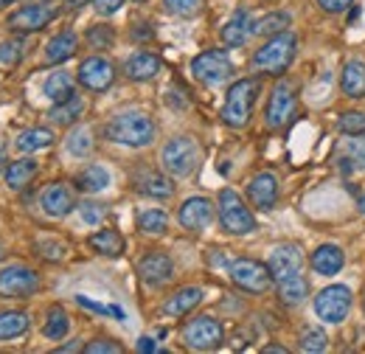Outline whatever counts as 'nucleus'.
<instances>
[{"instance_id":"nucleus-1","label":"nucleus","mask_w":365,"mask_h":354,"mask_svg":"<svg viewBox=\"0 0 365 354\" xmlns=\"http://www.w3.org/2000/svg\"><path fill=\"white\" fill-rule=\"evenodd\" d=\"M104 135L115 143H124V146H133V149H140V146H149L158 135V127L152 121V116L140 113V110H124V113H115L107 127H104Z\"/></svg>"},{"instance_id":"nucleus-2","label":"nucleus","mask_w":365,"mask_h":354,"mask_svg":"<svg viewBox=\"0 0 365 354\" xmlns=\"http://www.w3.org/2000/svg\"><path fill=\"white\" fill-rule=\"evenodd\" d=\"M259 90H262L259 79H239L230 85L225 104H222V121L228 127H233V130L247 127V121L253 116V104L259 98Z\"/></svg>"},{"instance_id":"nucleus-3","label":"nucleus","mask_w":365,"mask_h":354,"mask_svg":"<svg viewBox=\"0 0 365 354\" xmlns=\"http://www.w3.org/2000/svg\"><path fill=\"white\" fill-rule=\"evenodd\" d=\"M295 48H298L295 34L281 31L253 54V68L262 74H270V76H281L289 68V62L295 59Z\"/></svg>"},{"instance_id":"nucleus-4","label":"nucleus","mask_w":365,"mask_h":354,"mask_svg":"<svg viewBox=\"0 0 365 354\" xmlns=\"http://www.w3.org/2000/svg\"><path fill=\"white\" fill-rule=\"evenodd\" d=\"M217 211H220V222L228 233L245 236L250 231H256V217L250 214V208L242 203V197L233 188H222L220 200H217Z\"/></svg>"},{"instance_id":"nucleus-5","label":"nucleus","mask_w":365,"mask_h":354,"mask_svg":"<svg viewBox=\"0 0 365 354\" xmlns=\"http://www.w3.org/2000/svg\"><path fill=\"white\" fill-rule=\"evenodd\" d=\"M160 163H163V169H166L169 175L188 177L197 169V163H200V146H197L191 138L178 135V138H172V141L163 146Z\"/></svg>"},{"instance_id":"nucleus-6","label":"nucleus","mask_w":365,"mask_h":354,"mask_svg":"<svg viewBox=\"0 0 365 354\" xmlns=\"http://www.w3.org/2000/svg\"><path fill=\"white\" fill-rule=\"evenodd\" d=\"M222 338H225L222 323L211 315H200L191 323H185V329H182V343L194 352H211L222 343Z\"/></svg>"},{"instance_id":"nucleus-7","label":"nucleus","mask_w":365,"mask_h":354,"mask_svg":"<svg viewBox=\"0 0 365 354\" xmlns=\"http://www.w3.org/2000/svg\"><path fill=\"white\" fill-rule=\"evenodd\" d=\"M351 290L343 284H331L326 290H320L315 298V312L323 323H343L346 315L351 312Z\"/></svg>"},{"instance_id":"nucleus-8","label":"nucleus","mask_w":365,"mask_h":354,"mask_svg":"<svg viewBox=\"0 0 365 354\" xmlns=\"http://www.w3.org/2000/svg\"><path fill=\"white\" fill-rule=\"evenodd\" d=\"M191 74L202 85H222L233 74V62H230L228 51H205V54L194 56Z\"/></svg>"},{"instance_id":"nucleus-9","label":"nucleus","mask_w":365,"mask_h":354,"mask_svg":"<svg viewBox=\"0 0 365 354\" xmlns=\"http://www.w3.org/2000/svg\"><path fill=\"white\" fill-rule=\"evenodd\" d=\"M40 290V275L31 267L9 265L0 270V295L3 298H31Z\"/></svg>"},{"instance_id":"nucleus-10","label":"nucleus","mask_w":365,"mask_h":354,"mask_svg":"<svg viewBox=\"0 0 365 354\" xmlns=\"http://www.w3.org/2000/svg\"><path fill=\"white\" fill-rule=\"evenodd\" d=\"M230 281L245 290V293H267L270 284H273V275H270V267L262 265V262H253V259H239L228 267Z\"/></svg>"},{"instance_id":"nucleus-11","label":"nucleus","mask_w":365,"mask_h":354,"mask_svg":"<svg viewBox=\"0 0 365 354\" xmlns=\"http://www.w3.org/2000/svg\"><path fill=\"white\" fill-rule=\"evenodd\" d=\"M53 17H56V9H53V6H46V3H26V6L17 9L14 14H9L6 26H9L11 31L31 34V31H43Z\"/></svg>"},{"instance_id":"nucleus-12","label":"nucleus","mask_w":365,"mask_h":354,"mask_svg":"<svg viewBox=\"0 0 365 354\" xmlns=\"http://www.w3.org/2000/svg\"><path fill=\"white\" fill-rule=\"evenodd\" d=\"M295 104H298V98H295L292 88L287 82H278L267 101V127H273V130L284 127L295 116Z\"/></svg>"},{"instance_id":"nucleus-13","label":"nucleus","mask_w":365,"mask_h":354,"mask_svg":"<svg viewBox=\"0 0 365 354\" xmlns=\"http://www.w3.org/2000/svg\"><path fill=\"white\" fill-rule=\"evenodd\" d=\"M217 217V211H214V203L208 200V197H188L185 203L180 206V214H178V220L185 231H205L211 222Z\"/></svg>"},{"instance_id":"nucleus-14","label":"nucleus","mask_w":365,"mask_h":354,"mask_svg":"<svg viewBox=\"0 0 365 354\" xmlns=\"http://www.w3.org/2000/svg\"><path fill=\"white\" fill-rule=\"evenodd\" d=\"M270 275H273V281H287V278H292V275H298L301 273V267H304V253L295 248V245H278L273 253H270Z\"/></svg>"},{"instance_id":"nucleus-15","label":"nucleus","mask_w":365,"mask_h":354,"mask_svg":"<svg viewBox=\"0 0 365 354\" xmlns=\"http://www.w3.org/2000/svg\"><path fill=\"white\" fill-rule=\"evenodd\" d=\"M113 79H115V71L104 56H91V59H85L79 65V85L82 88L101 93V90H107L113 85Z\"/></svg>"},{"instance_id":"nucleus-16","label":"nucleus","mask_w":365,"mask_h":354,"mask_svg":"<svg viewBox=\"0 0 365 354\" xmlns=\"http://www.w3.org/2000/svg\"><path fill=\"white\" fill-rule=\"evenodd\" d=\"M138 273L140 278L149 284V287H163L175 278V262L166 256V253H146L140 262H138Z\"/></svg>"},{"instance_id":"nucleus-17","label":"nucleus","mask_w":365,"mask_h":354,"mask_svg":"<svg viewBox=\"0 0 365 354\" xmlns=\"http://www.w3.org/2000/svg\"><path fill=\"white\" fill-rule=\"evenodd\" d=\"M40 206H43V211H46L48 217L59 220V217H68L76 208V200H73V194H71L68 186L51 183V186L43 188V194H40Z\"/></svg>"},{"instance_id":"nucleus-18","label":"nucleus","mask_w":365,"mask_h":354,"mask_svg":"<svg viewBox=\"0 0 365 354\" xmlns=\"http://www.w3.org/2000/svg\"><path fill=\"white\" fill-rule=\"evenodd\" d=\"M247 197L259 211H270L278 200V180L270 172H262L247 183Z\"/></svg>"},{"instance_id":"nucleus-19","label":"nucleus","mask_w":365,"mask_h":354,"mask_svg":"<svg viewBox=\"0 0 365 354\" xmlns=\"http://www.w3.org/2000/svg\"><path fill=\"white\" fill-rule=\"evenodd\" d=\"M337 161H340V169L349 175V172H357L365 169V138L363 135H351L340 143V152H337Z\"/></svg>"},{"instance_id":"nucleus-20","label":"nucleus","mask_w":365,"mask_h":354,"mask_svg":"<svg viewBox=\"0 0 365 354\" xmlns=\"http://www.w3.org/2000/svg\"><path fill=\"white\" fill-rule=\"evenodd\" d=\"M253 34V20L245 9H239L228 23L222 26V43L230 45V48H239V45L247 43V37Z\"/></svg>"},{"instance_id":"nucleus-21","label":"nucleus","mask_w":365,"mask_h":354,"mask_svg":"<svg viewBox=\"0 0 365 354\" xmlns=\"http://www.w3.org/2000/svg\"><path fill=\"white\" fill-rule=\"evenodd\" d=\"M158 71H160V59H158L155 54H146V51L130 56L127 65H124V74H127L133 82H149V79L158 76Z\"/></svg>"},{"instance_id":"nucleus-22","label":"nucleus","mask_w":365,"mask_h":354,"mask_svg":"<svg viewBox=\"0 0 365 354\" xmlns=\"http://www.w3.org/2000/svg\"><path fill=\"white\" fill-rule=\"evenodd\" d=\"M343 262H346V256L337 245H320L312 253V270L318 275H337L343 270Z\"/></svg>"},{"instance_id":"nucleus-23","label":"nucleus","mask_w":365,"mask_h":354,"mask_svg":"<svg viewBox=\"0 0 365 354\" xmlns=\"http://www.w3.org/2000/svg\"><path fill=\"white\" fill-rule=\"evenodd\" d=\"M340 85H343V93L349 98H365V65L360 59L346 62L343 76H340Z\"/></svg>"},{"instance_id":"nucleus-24","label":"nucleus","mask_w":365,"mask_h":354,"mask_svg":"<svg viewBox=\"0 0 365 354\" xmlns=\"http://www.w3.org/2000/svg\"><path fill=\"white\" fill-rule=\"evenodd\" d=\"M76 48H79V37H76L73 31H62V34H56L53 40H48V45H46L48 62L59 65V62L71 59V56L76 54Z\"/></svg>"},{"instance_id":"nucleus-25","label":"nucleus","mask_w":365,"mask_h":354,"mask_svg":"<svg viewBox=\"0 0 365 354\" xmlns=\"http://www.w3.org/2000/svg\"><path fill=\"white\" fill-rule=\"evenodd\" d=\"M82 113H85V98L73 93L71 98H65V101L53 104V107H51V113H48V118H51L53 124H59V127H68V124H73Z\"/></svg>"},{"instance_id":"nucleus-26","label":"nucleus","mask_w":365,"mask_h":354,"mask_svg":"<svg viewBox=\"0 0 365 354\" xmlns=\"http://www.w3.org/2000/svg\"><path fill=\"white\" fill-rule=\"evenodd\" d=\"M138 191L146 194V197H155V200H169L175 194V186L166 175L146 172V175L138 177Z\"/></svg>"},{"instance_id":"nucleus-27","label":"nucleus","mask_w":365,"mask_h":354,"mask_svg":"<svg viewBox=\"0 0 365 354\" xmlns=\"http://www.w3.org/2000/svg\"><path fill=\"white\" fill-rule=\"evenodd\" d=\"M200 301H202V290H200V287H185V290H180L178 295H172V298L163 304V315H172V318L188 315Z\"/></svg>"},{"instance_id":"nucleus-28","label":"nucleus","mask_w":365,"mask_h":354,"mask_svg":"<svg viewBox=\"0 0 365 354\" xmlns=\"http://www.w3.org/2000/svg\"><path fill=\"white\" fill-rule=\"evenodd\" d=\"M124 245L127 242H124V236L115 228H104V231H98V233L91 236V248L96 253H101V256H121Z\"/></svg>"},{"instance_id":"nucleus-29","label":"nucleus","mask_w":365,"mask_h":354,"mask_svg":"<svg viewBox=\"0 0 365 354\" xmlns=\"http://www.w3.org/2000/svg\"><path fill=\"white\" fill-rule=\"evenodd\" d=\"M34 175H37V161H31V158L14 161V163L6 169V186L14 188V191H20V188H26V186L31 183Z\"/></svg>"},{"instance_id":"nucleus-30","label":"nucleus","mask_w":365,"mask_h":354,"mask_svg":"<svg viewBox=\"0 0 365 354\" xmlns=\"http://www.w3.org/2000/svg\"><path fill=\"white\" fill-rule=\"evenodd\" d=\"M307 293H309V281H307L301 273L278 284V298H281V304H287V307L301 304V301L307 298Z\"/></svg>"},{"instance_id":"nucleus-31","label":"nucleus","mask_w":365,"mask_h":354,"mask_svg":"<svg viewBox=\"0 0 365 354\" xmlns=\"http://www.w3.org/2000/svg\"><path fill=\"white\" fill-rule=\"evenodd\" d=\"M107 186H110V175H107L104 166H88V169H82L76 175V188L85 191V194H98Z\"/></svg>"},{"instance_id":"nucleus-32","label":"nucleus","mask_w":365,"mask_h":354,"mask_svg":"<svg viewBox=\"0 0 365 354\" xmlns=\"http://www.w3.org/2000/svg\"><path fill=\"white\" fill-rule=\"evenodd\" d=\"M43 93H46L53 104L71 98V96H73V79H71V74H65V71L51 74L46 79V85H43Z\"/></svg>"},{"instance_id":"nucleus-33","label":"nucleus","mask_w":365,"mask_h":354,"mask_svg":"<svg viewBox=\"0 0 365 354\" xmlns=\"http://www.w3.org/2000/svg\"><path fill=\"white\" fill-rule=\"evenodd\" d=\"M29 329L26 312H0V340H14Z\"/></svg>"},{"instance_id":"nucleus-34","label":"nucleus","mask_w":365,"mask_h":354,"mask_svg":"<svg viewBox=\"0 0 365 354\" xmlns=\"http://www.w3.org/2000/svg\"><path fill=\"white\" fill-rule=\"evenodd\" d=\"M53 143V133L46 127H34V130H26V133L17 138V149L20 152H37V149H46Z\"/></svg>"},{"instance_id":"nucleus-35","label":"nucleus","mask_w":365,"mask_h":354,"mask_svg":"<svg viewBox=\"0 0 365 354\" xmlns=\"http://www.w3.org/2000/svg\"><path fill=\"white\" fill-rule=\"evenodd\" d=\"M289 20H292V17H289L287 11H273V14L262 17L259 23H253V34H259V37H275V34L287 31Z\"/></svg>"},{"instance_id":"nucleus-36","label":"nucleus","mask_w":365,"mask_h":354,"mask_svg":"<svg viewBox=\"0 0 365 354\" xmlns=\"http://www.w3.org/2000/svg\"><path fill=\"white\" fill-rule=\"evenodd\" d=\"M68 329H71V320H68V315H65L62 307L48 310V320L46 326H43V335H46L48 340H62L68 335Z\"/></svg>"},{"instance_id":"nucleus-37","label":"nucleus","mask_w":365,"mask_h":354,"mask_svg":"<svg viewBox=\"0 0 365 354\" xmlns=\"http://www.w3.org/2000/svg\"><path fill=\"white\" fill-rule=\"evenodd\" d=\"M138 228H140L143 233L160 236V233H166V228H169V217H166L163 211H158V208L143 211V214H138Z\"/></svg>"},{"instance_id":"nucleus-38","label":"nucleus","mask_w":365,"mask_h":354,"mask_svg":"<svg viewBox=\"0 0 365 354\" xmlns=\"http://www.w3.org/2000/svg\"><path fill=\"white\" fill-rule=\"evenodd\" d=\"M65 146H68V152H71V155H76V158H85V155H91V149H93L91 130H88V127H76L73 133L68 135Z\"/></svg>"},{"instance_id":"nucleus-39","label":"nucleus","mask_w":365,"mask_h":354,"mask_svg":"<svg viewBox=\"0 0 365 354\" xmlns=\"http://www.w3.org/2000/svg\"><path fill=\"white\" fill-rule=\"evenodd\" d=\"M205 6V0H163V9L175 17H194L200 14Z\"/></svg>"},{"instance_id":"nucleus-40","label":"nucleus","mask_w":365,"mask_h":354,"mask_svg":"<svg viewBox=\"0 0 365 354\" xmlns=\"http://www.w3.org/2000/svg\"><path fill=\"white\" fill-rule=\"evenodd\" d=\"M340 130L346 135H365V113L349 110L340 116Z\"/></svg>"},{"instance_id":"nucleus-41","label":"nucleus","mask_w":365,"mask_h":354,"mask_svg":"<svg viewBox=\"0 0 365 354\" xmlns=\"http://www.w3.org/2000/svg\"><path fill=\"white\" fill-rule=\"evenodd\" d=\"M20 59H23V43H20V40H6V43H0V65L14 68Z\"/></svg>"},{"instance_id":"nucleus-42","label":"nucleus","mask_w":365,"mask_h":354,"mask_svg":"<svg viewBox=\"0 0 365 354\" xmlns=\"http://www.w3.org/2000/svg\"><path fill=\"white\" fill-rule=\"evenodd\" d=\"M113 40H115V31H113L110 26H93L91 31H88L91 48H110Z\"/></svg>"},{"instance_id":"nucleus-43","label":"nucleus","mask_w":365,"mask_h":354,"mask_svg":"<svg viewBox=\"0 0 365 354\" xmlns=\"http://www.w3.org/2000/svg\"><path fill=\"white\" fill-rule=\"evenodd\" d=\"M326 349V332L323 329H307L301 338V352H323Z\"/></svg>"},{"instance_id":"nucleus-44","label":"nucleus","mask_w":365,"mask_h":354,"mask_svg":"<svg viewBox=\"0 0 365 354\" xmlns=\"http://www.w3.org/2000/svg\"><path fill=\"white\" fill-rule=\"evenodd\" d=\"M79 214H82V220L88 222V225H98V222L104 220L107 208L98 206V203H82V206H79Z\"/></svg>"},{"instance_id":"nucleus-45","label":"nucleus","mask_w":365,"mask_h":354,"mask_svg":"<svg viewBox=\"0 0 365 354\" xmlns=\"http://www.w3.org/2000/svg\"><path fill=\"white\" fill-rule=\"evenodd\" d=\"M85 352L88 354H118L121 352V346L113 343V340H93V343L85 346Z\"/></svg>"},{"instance_id":"nucleus-46","label":"nucleus","mask_w":365,"mask_h":354,"mask_svg":"<svg viewBox=\"0 0 365 354\" xmlns=\"http://www.w3.org/2000/svg\"><path fill=\"white\" fill-rule=\"evenodd\" d=\"M351 3H354V0H318V6L323 11H329V14H340V11H346Z\"/></svg>"},{"instance_id":"nucleus-47","label":"nucleus","mask_w":365,"mask_h":354,"mask_svg":"<svg viewBox=\"0 0 365 354\" xmlns=\"http://www.w3.org/2000/svg\"><path fill=\"white\" fill-rule=\"evenodd\" d=\"M76 304L91 312H98V315H113V307H104V304H98V301H91L88 295H76Z\"/></svg>"},{"instance_id":"nucleus-48","label":"nucleus","mask_w":365,"mask_h":354,"mask_svg":"<svg viewBox=\"0 0 365 354\" xmlns=\"http://www.w3.org/2000/svg\"><path fill=\"white\" fill-rule=\"evenodd\" d=\"M121 3H124V0H93L96 11L104 14V17H107V14H115V11L121 9Z\"/></svg>"},{"instance_id":"nucleus-49","label":"nucleus","mask_w":365,"mask_h":354,"mask_svg":"<svg viewBox=\"0 0 365 354\" xmlns=\"http://www.w3.org/2000/svg\"><path fill=\"white\" fill-rule=\"evenodd\" d=\"M40 248H46L43 251L46 259H62L65 256V245L62 242H40Z\"/></svg>"},{"instance_id":"nucleus-50","label":"nucleus","mask_w":365,"mask_h":354,"mask_svg":"<svg viewBox=\"0 0 365 354\" xmlns=\"http://www.w3.org/2000/svg\"><path fill=\"white\" fill-rule=\"evenodd\" d=\"M138 352H155V340H152V338H140V340H138V346H135Z\"/></svg>"},{"instance_id":"nucleus-51","label":"nucleus","mask_w":365,"mask_h":354,"mask_svg":"<svg viewBox=\"0 0 365 354\" xmlns=\"http://www.w3.org/2000/svg\"><path fill=\"white\" fill-rule=\"evenodd\" d=\"M79 349H82L79 343H68V346H59L56 352H79Z\"/></svg>"},{"instance_id":"nucleus-52","label":"nucleus","mask_w":365,"mask_h":354,"mask_svg":"<svg viewBox=\"0 0 365 354\" xmlns=\"http://www.w3.org/2000/svg\"><path fill=\"white\" fill-rule=\"evenodd\" d=\"M357 17H360V9H354V11H351V14H349V26H351V23H354V20H357Z\"/></svg>"},{"instance_id":"nucleus-53","label":"nucleus","mask_w":365,"mask_h":354,"mask_svg":"<svg viewBox=\"0 0 365 354\" xmlns=\"http://www.w3.org/2000/svg\"><path fill=\"white\" fill-rule=\"evenodd\" d=\"M82 3H85V0H71V3H68V9H79Z\"/></svg>"},{"instance_id":"nucleus-54","label":"nucleus","mask_w":365,"mask_h":354,"mask_svg":"<svg viewBox=\"0 0 365 354\" xmlns=\"http://www.w3.org/2000/svg\"><path fill=\"white\" fill-rule=\"evenodd\" d=\"M360 214H363V217H365V197H363V200H360Z\"/></svg>"},{"instance_id":"nucleus-55","label":"nucleus","mask_w":365,"mask_h":354,"mask_svg":"<svg viewBox=\"0 0 365 354\" xmlns=\"http://www.w3.org/2000/svg\"><path fill=\"white\" fill-rule=\"evenodd\" d=\"M9 3H14V0H0V6H9Z\"/></svg>"},{"instance_id":"nucleus-56","label":"nucleus","mask_w":365,"mask_h":354,"mask_svg":"<svg viewBox=\"0 0 365 354\" xmlns=\"http://www.w3.org/2000/svg\"><path fill=\"white\" fill-rule=\"evenodd\" d=\"M0 172H3V155H0Z\"/></svg>"},{"instance_id":"nucleus-57","label":"nucleus","mask_w":365,"mask_h":354,"mask_svg":"<svg viewBox=\"0 0 365 354\" xmlns=\"http://www.w3.org/2000/svg\"><path fill=\"white\" fill-rule=\"evenodd\" d=\"M135 3H146V0H135Z\"/></svg>"}]
</instances>
